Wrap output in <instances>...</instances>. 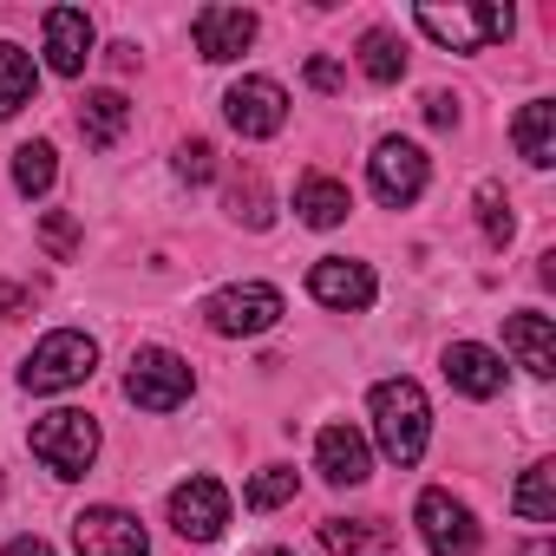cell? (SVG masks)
I'll return each mask as SVG.
<instances>
[{"mask_svg": "<svg viewBox=\"0 0 556 556\" xmlns=\"http://www.w3.org/2000/svg\"><path fill=\"white\" fill-rule=\"evenodd\" d=\"M308 86L315 92H341V66L334 60H308Z\"/></svg>", "mask_w": 556, "mask_h": 556, "instance_id": "4dcf8cb0", "label": "cell"}, {"mask_svg": "<svg viewBox=\"0 0 556 556\" xmlns=\"http://www.w3.org/2000/svg\"><path fill=\"white\" fill-rule=\"evenodd\" d=\"M419 536L432 556H478V523L452 491H419Z\"/></svg>", "mask_w": 556, "mask_h": 556, "instance_id": "30bf717a", "label": "cell"}, {"mask_svg": "<svg viewBox=\"0 0 556 556\" xmlns=\"http://www.w3.org/2000/svg\"><path fill=\"white\" fill-rule=\"evenodd\" d=\"M510 138H517V157H523V164L549 170V164H556V105H549V99H530V105L517 112Z\"/></svg>", "mask_w": 556, "mask_h": 556, "instance_id": "ac0fdd59", "label": "cell"}, {"mask_svg": "<svg viewBox=\"0 0 556 556\" xmlns=\"http://www.w3.org/2000/svg\"><path fill=\"white\" fill-rule=\"evenodd\" d=\"M289 497H295V471H289V465L255 471V478H249V491H242V504H249V510H275V504H289Z\"/></svg>", "mask_w": 556, "mask_h": 556, "instance_id": "484cf974", "label": "cell"}, {"mask_svg": "<svg viewBox=\"0 0 556 556\" xmlns=\"http://www.w3.org/2000/svg\"><path fill=\"white\" fill-rule=\"evenodd\" d=\"M361 73H367L374 86H393V79L406 73V47H400L387 27H374V34L361 40Z\"/></svg>", "mask_w": 556, "mask_h": 556, "instance_id": "cb8c5ba5", "label": "cell"}, {"mask_svg": "<svg viewBox=\"0 0 556 556\" xmlns=\"http://www.w3.org/2000/svg\"><path fill=\"white\" fill-rule=\"evenodd\" d=\"M268 556H295V549H268Z\"/></svg>", "mask_w": 556, "mask_h": 556, "instance_id": "e575fe53", "label": "cell"}, {"mask_svg": "<svg viewBox=\"0 0 556 556\" xmlns=\"http://www.w3.org/2000/svg\"><path fill=\"white\" fill-rule=\"evenodd\" d=\"M367 177H374V197H380L387 210H406V203L426 197V151L406 144V138H387V144L367 157Z\"/></svg>", "mask_w": 556, "mask_h": 556, "instance_id": "ba28073f", "label": "cell"}, {"mask_svg": "<svg viewBox=\"0 0 556 556\" xmlns=\"http://www.w3.org/2000/svg\"><path fill=\"white\" fill-rule=\"evenodd\" d=\"M73 549L79 556H151V536L131 510L118 504H92L73 517Z\"/></svg>", "mask_w": 556, "mask_h": 556, "instance_id": "52a82bcc", "label": "cell"}, {"mask_svg": "<svg viewBox=\"0 0 556 556\" xmlns=\"http://www.w3.org/2000/svg\"><path fill=\"white\" fill-rule=\"evenodd\" d=\"M321 543H328L334 556H367V549H387L393 530H387L380 517H328V523H321Z\"/></svg>", "mask_w": 556, "mask_h": 556, "instance_id": "44dd1931", "label": "cell"}, {"mask_svg": "<svg viewBox=\"0 0 556 556\" xmlns=\"http://www.w3.org/2000/svg\"><path fill=\"white\" fill-rule=\"evenodd\" d=\"M315 465H321L328 484H367V471H374L367 439H361L354 426H328V432L315 439Z\"/></svg>", "mask_w": 556, "mask_h": 556, "instance_id": "e0dca14e", "label": "cell"}, {"mask_svg": "<svg viewBox=\"0 0 556 556\" xmlns=\"http://www.w3.org/2000/svg\"><path fill=\"white\" fill-rule=\"evenodd\" d=\"M413 21H419V34H432L452 53H478L491 40H510V27H517L510 8H419Z\"/></svg>", "mask_w": 556, "mask_h": 556, "instance_id": "8992f818", "label": "cell"}, {"mask_svg": "<svg viewBox=\"0 0 556 556\" xmlns=\"http://www.w3.org/2000/svg\"><path fill=\"white\" fill-rule=\"evenodd\" d=\"M223 118L242 131V138H275L289 125V92L275 79H236L229 99H223Z\"/></svg>", "mask_w": 556, "mask_h": 556, "instance_id": "8fae6325", "label": "cell"}, {"mask_svg": "<svg viewBox=\"0 0 556 556\" xmlns=\"http://www.w3.org/2000/svg\"><path fill=\"white\" fill-rule=\"evenodd\" d=\"M190 387H197V374H190L184 354H170V348H138V354H131V374H125V400H131V406H144V413H177V406L190 400Z\"/></svg>", "mask_w": 556, "mask_h": 556, "instance_id": "277c9868", "label": "cell"}, {"mask_svg": "<svg viewBox=\"0 0 556 556\" xmlns=\"http://www.w3.org/2000/svg\"><path fill=\"white\" fill-rule=\"evenodd\" d=\"M308 295L321 308H341V315H361L374 308V268L367 262H348V255H321L308 268Z\"/></svg>", "mask_w": 556, "mask_h": 556, "instance_id": "7c38bea8", "label": "cell"}, {"mask_svg": "<svg viewBox=\"0 0 556 556\" xmlns=\"http://www.w3.org/2000/svg\"><path fill=\"white\" fill-rule=\"evenodd\" d=\"M190 40H197V53H203L210 66L242 60V53L255 47V14H249V8H197Z\"/></svg>", "mask_w": 556, "mask_h": 556, "instance_id": "4fadbf2b", "label": "cell"}, {"mask_svg": "<svg viewBox=\"0 0 556 556\" xmlns=\"http://www.w3.org/2000/svg\"><path fill=\"white\" fill-rule=\"evenodd\" d=\"M374 439L393 465H419L432 439V406L413 380H380L374 387Z\"/></svg>", "mask_w": 556, "mask_h": 556, "instance_id": "6da1fadb", "label": "cell"}, {"mask_svg": "<svg viewBox=\"0 0 556 556\" xmlns=\"http://www.w3.org/2000/svg\"><path fill=\"white\" fill-rule=\"evenodd\" d=\"M40 27H47V66H53L60 79H79L86 60H92V21H86L79 8H53Z\"/></svg>", "mask_w": 556, "mask_h": 556, "instance_id": "5bb4252c", "label": "cell"}, {"mask_svg": "<svg viewBox=\"0 0 556 556\" xmlns=\"http://www.w3.org/2000/svg\"><path fill=\"white\" fill-rule=\"evenodd\" d=\"M445 380L465 393V400H497L504 393V361L478 341H452L445 348Z\"/></svg>", "mask_w": 556, "mask_h": 556, "instance_id": "9a60e30c", "label": "cell"}, {"mask_svg": "<svg viewBox=\"0 0 556 556\" xmlns=\"http://www.w3.org/2000/svg\"><path fill=\"white\" fill-rule=\"evenodd\" d=\"M517 556H556V543H549V536H536V543H523Z\"/></svg>", "mask_w": 556, "mask_h": 556, "instance_id": "836d02e7", "label": "cell"}, {"mask_svg": "<svg viewBox=\"0 0 556 556\" xmlns=\"http://www.w3.org/2000/svg\"><path fill=\"white\" fill-rule=\"evenodd\" d=\"M34 458H40L53 478H86L92 458H99V419H92V413H73V406L47 413V419L34 426Z\"/></svg>", "mask_w": 556, "mask_h": 556, "instance_id": "3957f363", "label": "cell"}, {"mask_svg": "<svg viewBox=\"0 0 556 556\" xmlns=\"http://www.w3.org/2000/svg\"><path fill=\"white\" fill-rule=\"evenodd\" d=\"M53 177H60L53 144H21V151H14V190H21V197H47Z\"/></svg>", "mask_w": 556, "mask_h": 556, "instance_id": "d4e9b609", "label": "cell"}, {"mask_svg": "<svg viewBox=\"0 0 556 556\" xmlns=\"http://www.w3.org/2000/svg\"><path fill=\"white\" fill-rule=\"evenodd\" d=\"M478 223H484L491 249H504V242H510V203H504V190H497V184H484V190H478Z\"/></svg>", "mask_w": 556, "mask_h": 556, "instance_id": "83f0119b", "label": "cell"}, {"mask_svg": "<svg viewBox=\"0 0 556 556\" xmlns=\"http://www.w3.org/2000/svg\"><path fill=\"white\" fill-rule=\"evenodd\" d=\"M210 170H216V144H210V138L177 144V177H184V184H210Z\"/></svg>", "mask_w": 556, "mask_h": 556, "instance_id": "f1b7e54d", "label": "cell"}, {"mask_svg": "<svg viewBox=\"0 0 556 556\" xmlns=\"http://www.w3.org/2000/svg\"><path fill=\"white\" fill-rule=\"evenodd\" d=\"M8 556H53V543H47V536H14Z\"/></svg>", "mask_w": 556, "mask_h": 556, "instance_id": "d6a6232c", "label": "cell"}, {"mask_svg": "<svg viewBox=\"0 0 556 556\" xmlns=\"http://www.w3.org/2000/svg\"><path fill=\"white\" fill-rule=\"evenodd\" d=\"M510 510L523 523H556V465H530L510 491Z\"/></svg>", "mask_w": 556, "mask_h": 556, "instance_id": "7402d4cb", "label": "cell"}, {"mask_svg": "<svg viewBox=\"0 0 556 556\" xmlns=\"http://www.w3.org/2000/svg\"><path fill=\"white\" fill-rule=\"evenodd\" d=\"M40 236H47V249H53V255H73V249H79L73 216H47V223H40Z\"/></svg>", "mask_w": 556, "mask_h": 556, "instance_id": "f546056e", "label": "cell"}, {"mask_svg": "<svg viewBox=\"0 0 556 556\" xmlns=\"http://www.w3.org/2000/svg\"><path fill=\"white\" fill-rule=\"evenodd\" d=\"M229 210H236L249 229H268V216H275V210H268V190H262V177H255V170L229 184Z\"/></svg>", "mask_w": 556, "mask_h": 556, "instance_id": "4316f807", "label": "cell"}, {"mask_svg": "<svg viewBox=\"0 0 556 556\" xmlns=\"http://www.w3.org/2000/svg\"><path fill=\"white\" fill-rule=\"evenodd\" d=\"M203 321L223 341H249V334H268L275 321H282V295H275L268 282H236V289H216L203 302Z\"/></svg>", "mask_w": 556, "mask_h": 556, "instance_id": "5b68a950", "label": "cell"}, {"mask_svg": "<svg viewBox=\"0 0 556 556\" xmlns=\"http://www.w3.org/2000/svg\"><path fill=\"white\" fill-rule=\"evenodd\" d=\"M34 86H40L34 60L14 40H0V118H14L21 105H34Z\"/></svg>", "mask_w": 556, "mask_h": 556, "instance_id": "603a6c76", "label": "cell"}, {"mask_svg": "<svg viewBox=\"0 0 556 556\" xmlns=\"http://www.w3.org/2000/svg\"><path fill=\"white\" fill-rule=\"evenodd\" d=\"M125 125H131V99H125V92H86V105H79V131H86L92 151H112V144L125 138Z\"/></svg>", "mask_w": 556, "mask_h": 556, "instance_id": "d6986e66", "label": "cell"}, {"mask_svg": "<svg viewBox=\"0 0 556 556\" xmlns=\"http://www.w3.org/2000/svg\"><path fill=\"white\" fill-rule=\"evenodd\" d=\"M92 367H99V341L79 334V328H60V334H47V341L27 354L21 387H27V393H66V387H79V380H92Z\"/></svg>", "mask_w": 556, "mask_h": 556, "instance_id": "7a4b0ae2", "label": "cell"}, {"mask_svg": "<svg viewBox=\"0 0 556 556\" xmlns=\"http://www.w3.org/2000/svg\"><path fill=\"white\" fill-rule=\"evenodd\" d=\"M504 348H510L517 367H530L536 380L556 374V328H549V315H536V308L510 315V321H504Z\"/></svg>", "mask_w": 556, "mask_h": 556, "instance_id": "2e32d148", "label": "cell"}, {"mask_svg": "<svg viewBox=\"0 0 556 556\" xmlns=\"http://www.w3.org/2000/svg\"><path fill=\"white\" fill-rule=\"evenodd\" d=\"M348 210H354V197H348V184H334V177H302V190H295V216L308 223V229H334V223H348Z\"/></svg>", "mask_w": 556, "mask_h": 556, "instance_id": "ffe728a7", "label": "cell"}, {"mask_svg": "<svg viewBox=\"0 0 556 556\" xmlns=\"http://www.w3.org/2000/svg\"><path fill=\"white\" fill-rule=\"evenodd\" d=\"M426 118H432L439 131H445V125H458V99H452V92H432V99H426Z\"/></svg>", "mask_w": 556, "mask_h": 556, "instance_id": "1f68e13d", "label": "cell"}, {"mask_svg": "<svg viewBox=\"0 0 556 556\" xmlns=\"http://www.w3.org/2000/svg\"><path fill=\"white\" fill-rule=\"evenodd\" d=\"M223 523H229V491H223L216 478H184V484L170 491V530H177L184 543H216Z\"/></svg>", "mask_w": 556, "mask_h": 556, "instance_id": "9c48e42d", "label": "cell"}]
</instances>
